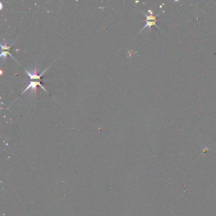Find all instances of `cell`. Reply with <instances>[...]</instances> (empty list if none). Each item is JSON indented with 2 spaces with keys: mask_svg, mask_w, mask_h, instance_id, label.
Wrapping results in <instances>:
<instances>
[{
  "mask_svg": "<svg viewBox=\"0 0 216 216\" xmlns=\"http://www.w3.org/2000/svg\"><path fill=\"white\" fill-rule=\"evenodd\" d=\"M8 55H10V56H12V57L14 60H15V59H14V58L13 57L12 55H11V53H10V51L4 50V51H2V52H1V56H0V57H1V59H2V60L3 61H4L5 59H6V56H7V55H8Z\"/></svg>",
  "mask_w": 216,
  "mask_h": 216,
  "instance_id": "4",
  "label": "cell"
},
{
  "mask_svg": "<svg viewBox=\"0 0 216 216\" xmlns=\"http://www.w3.org/2000/svg\"><path fill=\"white\" fill-rule=\"evenodd\" d=\"M38 85H39V86H40V87L41 88H42V89H44V90H45V91L48 93V91H47L46 89H45V88H44L43 86H42V85H41L40 81H31V82H29V84L27 85V88H25V89H24V91L22 92V94H21V95H23V94L24 93H25V92H26L27 91L28 89H31V91H32V92H34V93H35V91H36V87H37V86H38Z\"/></svg>",
  "mask_w": 216,
  "mask_h": 216,
  "instance_id": "2",
  "label": "cell"
},
{
  "mask_svg": "<svg viewBox=\"0 0 216 216\" xmlns=\"http://www.w3.org/2000/svg\"><path fill=\"white\" fill-rule=\"evenodd\" d=\"M143 13H144V15H145V17H146V24L145 26L143 29L141 30L140 32H141L143 29H145L146 27H148L149 28H150L152 25H155V26H157L159 29H160V28H159V27L156 25V22L157 21V20H156V18H157V17L158 16V15H156V16H153L152 14H151V15H146L144 12H143Z\"/></svg>",
  "mask_w": 216,
  "mask_h": 216,
  "instance_id": "1",
  "label": "cell"
},
{
  "mask_svg": "<svg viewBox=\"0 0 216 216\" xmlns=\"http://www.w3.org/2000/svg\"><path fill=\"white\" fill-rule=\"evenodd\" d=\"M15 42V41H14L13 42H12V45H10V46H6V43H1V50L2 51H4V50H8V51H10V48L11 46H12L14 44V42Z\"/></svg>",
  "mask_w": 216,
  "mask_h": 216,
  "instance_id": "5",
  "label": "cell"
},
{
  "mask_svg": "<svg viewBox=\"0 0 216 216\" xmlns=\"http://www.w3.org/2000/svg\"><path fill=\"white\" fill-rule=\"evenodd\" d=\"M49 67V66H48V67H47L46 69H45V70H44L43 72H42V73H41V74H39V75H38L36 74V69H34V70L33 72H31V71L25 70V72L27 73V76H29V77L31 79H35V80L39 81L41 79V77L44 74V73H45V72H46L47 70H48V69Z\"/></svg>",
  "mask_w": 216,
  "mask_h": 216,
  "instance_id": "3",
  "label": "cell"
}]
</instances>
